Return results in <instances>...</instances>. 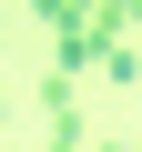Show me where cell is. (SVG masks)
Returning <instances> with one entry per match:
<instances>
[{"mask_svg":"<svg viewBox=\"0 0 142 152\" xmlns=\"http://www.w3.org/2000/svg\"><path fill=\"white\" fill-rule=\"evenodd\" d=\"M31 10L51 20V41H91V0H31ZM91 61H102V41H91Z\"/></svg>","mask_w":142,"mask_h":152,"instance_id":"cell-1","label":"cell"},{"mask_svg":"<svg viewBox=\"0 0 142 152\" xmlns=\"http://www.w3.org/2000/svg\"><path fill=\"white\" fill-rule=\"evenodd\" d=\"M142 31V0H91V41L112 51V41H132Z\"/></svg>","mask_w":142,"mask_h":152,"instance_id":"cell-2","label":"cell"},{"mask_svg":"<svg viewBox=\"0 0 142 152\" xmlns=\"http://www.w3.org/2000/svg\"><path fill=\"white\" fill-rule=\"evenodd\" d=\"M102 152H142V142H102Z\"/></svg>","mask_w":142,"mask_h":152,"instance_id":"cell-3","label":"cell"}]
</instances>
